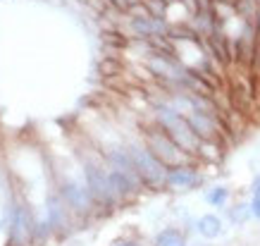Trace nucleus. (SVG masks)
Listing matches in <instances>:
<instances>
[{
    "label": "nucleus",
    "mask_w": 260,
    "mask_h": 246,
    "mask_svg": "<svg viewBox=\"0 0 260 246\" xmlns=\"http://www.w3.org/2000/svg\"><path fill=\"white\" fill-rule=\"evenodd\" d=\"M55 191L60 194V199L64 201V206L70 208V213L74 218H88V215L95 213L93 199L88 194L86 184H84V177H74V175H57L55 179Z\"/></svg>",
    "instance_id": "7ed1b4c3"
},
{
    "label": "nucleus",
    "mask_w": 260,
    "mask_h": 246,
    "mask_svg": "<svg viewBox=\"0 0 260 246\" xmlns=\"http://www.w3.org/2000/svg\"><path fill=\"white\" fill-rule=\"evenodd\" d=\"M227 218L232 225H246L251 220V206L248 203H237L227 210Z\"/></svg>",
    "instance_id": "f8f14e48"
},
{
    "label": "nucleus",
    "mask_w": 260,
    "mask_h": 246,
    "mask_svg": "<svg viewBox=\"0 0 260 246\" xmlns=\"http://www.w3.org/2000/svg\"><path fill=\"white\" fill-rule=\"evenodd\" d=\"M143 143L148 146V151L162 163L165 167H174V165H186L189 156L181 151L179 146L155 125V129H146L143 134Z\"/></svg>",
    "instance_id": "423d86ee"
},
{
    "label": "nucleus",
    "mask_w": 260,
    "mask_h": 246,
    "mask_svg": "<svg viewBox=\"0 0 260 246\" xmlns=\"http://www.w3.org/2000/svg\"><path fill=\"white\" fill-rule=\"evenodd\" d=\"M119 70H122V67H119L117 57H103L101 63H98V72H101V77H115Z\"/></svg>",
    "instance_id": "4468645a"
},
{
    "label": "nucleus",
    "mask_w": 260,
    "mask_h": 246,
    "mask_svg": "<svg viewBox=\"0 0 260 246\" xmlns=\"http://www.w3.org/2000/svg\"><path fill=\"white\" fill-rule=\"evenodd\" d=\"M112 246H141L136 239H119V241H115Z\"/></svg>",
    "instance_id": "dca6fc26"
},
{
    "label": "nucleus",
    "mask_w": 260,
    "mask_h": 246,
    "mask_svg": "<svg viewBox=\"0 0 260 246\" xmlns=\"http://www.w3.org/2000/svg\"><path fill=\"white\" fill-rule=\"evenodd\" d=\"M43 218L48 220V225H50V232H53V237H60L64 239L67 234H72V218L74 215L70 213V208L64 206V201L60 199V194H57L55 189L48 191L46 196V213H43Z\"/></svg>",
    "instance_id": "0eeeda50"
},
{
    "label": "nucleus",
    "mask_w": 260,
    "mask_h": 246,
    "mask_svg": "<svg viewBox=\"0 0 260 246\" xmlns=\"http://www.w3.org/2000/svg\"><path fill=\"white\" fill-rule=\"evenodd\" d=\"M81 165V177H84V184H86L88 194L93 199L95 213L103 210V213H110L117 208L115 199H112L110 184H108V167L103 163V158L98 156H88V153H81L79 158Z\"/></svg>",
    "instance_id": "f257e3e1"
},
{
    "label": "nucleus",
    "mask_w": 260,
    "mask_h": 246,
    "mask_svg": "<svg viewBox=\"0 0 260 246\" xmlns=\"http://www.w3.org/2000/svg\"><path fill=\"white\" fill-rule=\"evenodd\" d=\"M153 244L155 246H186V237L179 230H174V227H165V230H160L155 234Z\"/></svg>",
    "instance_id": "9b49d317"
},
{
    "label": "nucleus",
    "mask_w": 260,
    "mask_h": 246,
    "mask_svg": "<svg viewBox=\"0 0 260 246\" xmlns=\"http://www.w3.org/2000/svg\"><path fill=\"white\" fill-rule=\"evenodd\" d=\"M184 117L189 122V127L193 129V134L198 136V141H215L220 134L213 115H208L205 110H189Z\"/></svg>",
    "instance_id": "6e6552de"
},
{
    "label": "nucleus",
    "mask_w": 260,
    "mask_h": 246,
    "mask_svg": "<svg viewBox=\"0 0 260 246\" xmlns=\"http://www.w3.org/2000/svg\"><path fill=\"white\" fill-rule=\"evenodd\" d=\"M251 215L253 218H258L260 220V177H255V182H253V199H251Z\"/></svg>",
    "instance_id": "2eb2a0df"
},
{
    "label": "nucleus",
    "mask_w": 260,
    "mask_h": 246,
    "mask_svg": "<svg viewBox=\"0 0 260 246\" xmlns=\"http://www.w3.org/2000/svg\"><path fill=\"white\" fill-rule=\"evenodd\" d=\"M126 151H129V156H132V163H134V167H136V175H139V179H141L143 187H150V189L165 187L167 167L148 151L146 143L143 141H132L129 146H126Z\"/></svg>",
    "instance_id": "20e7f679"
},
{
    "label": "nucleus",
    "mask_w": 260,
    "mask_h": 246,
    "mask_svg": "<svg viewBox=\"0 0 260 246\" xmlns=\"http://www.w3.org/2000/svg\"><path fill=\"white\" fill-rule=\"evenodd\" d=\"M196 232L201 234V237H205V239H217L222 234V220L217 218V215H213V213L203 215V218H198Z\"/></svg>",
    "instance_id": "9d476101"
},
{
    "label": "nucleus",
    "mask_w": 260,
    "mask_h": 246,
    "mask_svg": "<svg viewBox=\"0 0 260 246\" xmlns=\"http://www.w3.org/2000/svg\"><path fill=\"white\" fill-rule=\"evenodd\" d=\"M155 125L172 139L186 156H198V136L193 134V129L189 127V122L184 117V112L172 108L170 103H158L155 105Z\"/></svg>",
    "instance_id": "f03ea898"
},
{
    "label": "nucleus",
    "mask_w": 260,
    "mask_h": 246,
    "mask_svg": "<svg viewBox=\"0 0 260 246\" xmlns=\"http://www.w3.org/2000/svg\"><path fill=\"white\" fill-rule=\"evenodd\" d=\"M3 230H5V225H3V220H0V234H3Z\"/></svg>",
    "instance_id": "f3484780"
},
{
    "label": "nucleus",
    "mask_w": 260,
    "mask_h": 246,
    "mask_svg": "<svg viewBox=\"0 0 260 246\" xmlns=\"http://www.w3.org/2000/svg\"><path fill=\"white\" fill-rule=\"evenodd\" d=\"M201 182H203L201 175L189 165L167 167V172H165V187H170V189H193Z\"/></svg>",
    "instance_id": "1a4fd4ad"
},
{
    "label": "nucleus",
    "mask_w": 260,
    "mask_h": 246,
    "mask_svg": "<svg viewBox=\"0 0 260 246\" xmlns=\"http://www.w3.org/2000/svg\"><path fill=\"white\" fill-rule=\"evenodd\" d=\"M141 3H148V0H141Z\"/></svg>",
    "instance_id": "a211bd4d"
},
{
    "label": "nucleus",
    "mask_w": 260,
    "mask_h": 246,
    "mask_svg": "<svg viewBox=\"0 0 260 246\" xmlns=\"http://www.w3.org/2000/svg\"><path fill=\"white\" fill-rule=\"evenodd\" d=\"M34 210L22 199H17L8 210V241L5 246H29L31 244V225H34Z\"/></svg>",
    "instance_id": "39448f33"
},
{
    "label": "nucleus",
    "mask_w": 260,
    "mask_h": 246,
    "mask_svg": "<svg viewBox=\"0 0 260 246\" xmlns=\"http://www.w3.org/2000/svg\"><path fill=\"white\" fill-rule=\"evenodd\" d=\"M227 199H229V191L224 189V187H213V189L205 191V201L215 208H222L227 203Z\"/></svg>",
    "instance_id": "ddd939ff"
}]
</instances>
